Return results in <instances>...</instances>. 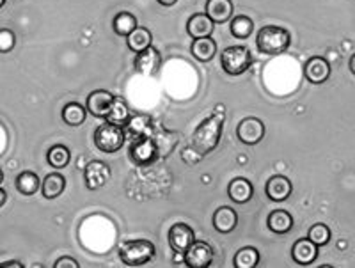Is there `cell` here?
Returning <instances> with one entry per match:
<instances>
[{
  "label": "cell",
  "instance_id": "cell-4",
  "mask_svg": "<svg viewBox=\"0 0 355 268\" xmlns=\"http://www.w3.org/2000/svg\"><path fill=\"white\" fill-rule=\"evenodd\" d=\"M252 62H254V57L245 45L227 46L220 53L222 69L231 77H239V75L245 73L247 69L252 66Z\"/></svg>",
  "mask_w": 355,
  "mask_h": 268
},
{
  "label": "cell",
  "instance_id": "cell-30",
  "mask_svg": "<svg viewBox=\"0 0 355 268\" xmlns=\"http://www.w3.org/2000/svg\"><path fill=\"white\" fill-rule=\"evenodd\" d=\"M259 265V251L256 247H242L233 258L234 268H256Z\"/></svg>",
  "mask_w": 355,
  "mask_h": 268
},
{
  "label": "cell",
  "instance_id": "cell-22",
  "mask_svg": "<svg viewBox=\"0 0 355 268\" xmlns=\"http://www.w3.org/2000/svg\"><path fill=\"white\" fill-rule=\"evenodd\" d=\"M66 188V178L61 172H50L43 178V185H41V194L44 199H57L59 195L64 192Z\"/></svg>",
  "mask_w": 355,
  "mask_h": 268
},
{
  "label": "cell",
  "instance_id": "cell-16",
  "mask_svg": "<svg viewBox=\"0 0 355 268\" xmlns=\"http://www.w3.org/2000/svg\"><path fill=\"white\" fill-rule=\"evenodd\" d=\"M123 132H125V139L130 143L137 139L151 137V118L150 116H132L128 123L123 126Z\"/></svg>",
  "mask_w": 355,
  "mask_h": 268
},
{
  "label": "cell",
  "instance_id": "cell-35",
  "mask_svg": "<svg viewBox=\"0 0 355 268\" xmlns=\"http://www.w3.org/2000/svg\"><path fill=\"white\" fill-rule=\"evenodd\" d=\"M0 267H17V268H24V265L20 261H4V263H0Z\"/></svg>",
  "mask_w": 355,
  "mask_h": 268
},
{
  "label": "cell",
  "instance_id": "cell-6",
  "mask_svg": "<svg viewBox=\"0 0 355 268\" xmlns=\"http://www.w3.org/2000/svg\"><path fill=\"white\" fill-rule=\"evenodd\" d=\"M236 137L245 146H256L265 139V123L259 118H243L236 126Z\"/></svg>",
  "mask_w": 355,
  "mask_h": 268
},
{
  "label": "cell",
  "instance_id": "cell-25",
  "mask_svg": "<svg viewBox=\"0 0 355 268\" xmlns=\"http://www.w3.org/2000/svg\"><path fill=\"white\" fill-rule=\"evenodd\" d=\"M46 162H49V166L52 167V169L61 171V169L68 167L69 162H71V151H69V148L64 146V144H55V146L50 148L49 153H46Z\"/></svg>",
  "mask_w": 355,
  "mask_h": 268
},
{
  "label": "cell",
  "instance_id": "cell-27",
  "mask_svg": "<svg viewBox=\"0 0 355 268\" xmlns=\"http://www.w3.org/2000/svg\"><path fill=\"white\" fill-rule=\"evenodd\" d=\"M230 30L231 36L236 37V39H247L254 33V21L250 20L249 17H245V15L233 17L230 20Z\"/></svg>",
  "mask_w": 355,
  "mask_h": 268
},
{
  "label": "cell",
  "instance_id": "cell-31",
  "mask_svg": "<svg viewBox=\"0 0 355 268\" xmlns=\"http://www.w3.org/2000/svg\"><path fill=\"white\" fill-rule=\"evenodd\" d=\"M137 27V18L133 17L132 12L121 11L117 17H114L112 21V29L117 36L126 37L133 29Z\"/></svg>",
  "mask_w": 355,
  "mask_h": 268
},
{
  "label": "cell",
  "instance_id": "cell-23",
  "mask_svg": "<svg viewBox=\"0 0 355 268\" xmlns=\"http://www.w3.org/2000/svg\"><path fill=\"white\" fill-rule=\"evenodd\" d=\"M190 53L198 59L199 62H210L217 53V43L214 37H199V39L192 41L190 45Z\"/></svg>",
  "mask_w": 355,
  "mask_h": 268
},
{
  "label": "cell",
  "instance_id": "cell-8",
  "mask_svg": "<svg viewBox=\"0 0 355 268\" xmlns=\"http://www.w3.org/2000/svg\"><path fill=\"white\" fill-rule=\"evenodd\" d=\"M110 175H112V171H110L109 163L101 162V160H93L84 169L85 187L89 190H100L101 187L107 185V181L110 179Z\"/></svg>",
  "mask_w": 355,
  "mask_h": 268
},
{
  "label": "cell",
  "instance_id": "cell-19",
  "mask_svg": "<svg viewBox=\"0 0 355 268\" xmlns=\"http://www.w3.org/2000/svg\"><path fill=\"white\" fill-rule=\"evenodd\" d=\"M234 6L231 0H208L206 2V15L211 18L215 25L227 24L233 18Z\"/></svg>",
  "mask_w": 355,
  "mask_h": 268
},
{
  "label": "cell",
  "instance_id": "cell-37",
  "mask_svg": "<svg viewBox=\"0 0 355 268\" xmlns=\"http://www.w3.org/2000/svg\"><path fill=\"white\" fill-rule=\"evenodd\" d=\"M158 4L164 6V8H171V6H174L178 2V0H157Z\"/></svg>",
  "mask_w": 355,
  "mask_h": 268
},
{
  "label": "cell",
  "instance_id": "cell-10",
  "mask_svg": "<svg viewBox=\"0 0 355 268\" xmlns=\"http://www.w3.org/2000/svg\"><path fill=\"white\" fill-rule=\"evenodd\" d=\"M114 94L109 93L105 89L93 91L89 94L87 100H85V109H87V114L94 116L98 119H105L109 114L110 107L114 103Z\"/></svg>",
  "mask_w": 355,
  "mask_h": 268
},
{
  "label": "cell",
  "instance_id": "cell-33",
  "mask_svg": "<svg viewBox=\"0 0 355 268\" xmlns=\"http://www.w3.org/2000/svg\"><path fill=\"white\" fill-rule=\"evenodd\" d=\"M17 45V36L9 29H0V53H9Z\"/></svg>",
  "mask_w": 355,
  "mask_h": 268
},
{
  "label": "cell",
  "instance_id": "cell-32",
  "mask_svg": "<svg viewBox=\"0 0 355 268\" xmlns=\"http://www.w3.org/2000/svg\"><path fill=\"white\" fill-rule=\"evenodd\" d=\"M331 229H329L327 224H313L309 228V233H307V238L316 245V247H323L331 242Z\"/></svg>",
  "mask_w": 355,
  "mask_h": 268
},
{
  "label": "cell",
  "instance_id": "cell-20",
  "mask_svg": "<svg viewBox=\"0 0 355 268\" xmlns=\"http://www.w3.org/2000/svg\"><path fill=\"white\" fill-rule=\"evenodd\" d=\"M227 195L230 199L236 204H245L252 199L254 195V187L247 178H234L231 179L230 187H227Z\"/></svg>",
  "mask_w": 355,
  "mask_h": 268
},
{
  "label": "cell",
  "instance_id": "cell-5",
  "mask_svg": "<svg viewBox=\"0 0 355 268\" xmlns=\"http://www.w3.org/2000/svg\"><path fill=\"white\" fill-rule=\"evenodd\" d=\"M126 139L125 132H123V126L112 125V123H103L96 128L94 132V144L100 151L107 154L117 153L125 146Z\"/></svg>",
  "mask_w": 355,
  "mask_h": 268
},
{
  "label": "cell",
  "instance_id": "cell-17",
  "mask_svg": "<svg viewBox=\"0 0 355 268\" xmlns=\"http://www.w3.org/2000/svg\"><path fill=\"white\" fill-rule=\"evenodd\" d=\"M291 258L295 263L302 265V267L313 265L318 258V247L309 238H300L291 247Z\"/></svg>",
  "mask_w": 355,
  "mask_h": 268
},
{
  "label": "cell",
  "instance_id": "cell-26",
  "mask_svg": "<svg viewBox=\"0 0 355 268\" xmlns=\"http://www.w3.org/2000/svg\"><path fill=\"white\" fill-rule=\"evenodd\" d=\"M87 118V109L82 103L71 102L66 103L62 109V121L68 126H82Z\"/></svg>",
  "mask_w": 355,
  "mask_h": 268
},
{
  "label": "cell",
  "instance_id": "cell-12",
  "mask_svg": "<svg viewBox=\"0 0 355 268\" xmlns=\"http://www.w3.org/2000/svg\"><path fill=\"white\" fill-rule=\"evenodd\" d=\"M162 66V55L153 45L148 46L142 52L135 53V61H133V68L135 71L141 75H146V77H150V75H155L160 69Z\"/></svg>",
  "mask_w": 355,
  "mask_h": 268
},
{
  "label": "cell",
  "instance_id": "cell-24",
  "mask_svg": "<svg viewBox=\"0 0 355 268\" xmlns=\"http://www.w3.org/2000/svg\"><path fill=\"white\" fill-rule=\"evenodd\" d=\"M153 43V36L146 27H135L132 33L126 36V45H128V50H132L133 53H139L142 50H146L148 46H151Z\"/></svg>",
  "mask_w": 355,
  "mask_h": 268
},
{
  "label": "cell",
  "instance_id": "cell-3",
  "mask_svg": "<svg viewBox=\"0 0 355 268\" xmlns=\"http://www.w3.org/2000/svg\"><path fill=\"white\" fill-rule=\"evenodd\" d=\"M155 254H157V249L150 240H130L119 249V258L126 267H142L150 263Z\"/></svg>",
  "mask_w": 355,
  "mask_h": 268
},
{
  "label": "cell",
  "instance_id": "cell-28",
  "mask_svg": "<svg viewBox=\"0 0 355 268\" xmlns=\"http://www.w3.org/2000/svg\"><path fill=\"white\" fill-rule=\"evenodd\" d=\"M41 188V179L36 172L24 171L17 178V190L21 195H34Z\"/></svg>",
  "mask_w": 355,
  "mask_h": 268
},
{
  "label": "cell",
  "instance_id": "cell-18",
  "mask_svg": "<svg viewBox=\"0 0 355 268\" xmlns=\"http://www.w3.org/2000/svg\"><path fill=\"white\" fill-rule=\"evenodd\" d=\"M211 222H214L215 231H218L220 235H227V233H233L239 226V213L230 206H220L215 210Z\"/></svg>",
  "mask_w": 355,
  "mask_h": 268
},
{
  "label": "cell",
  "instance_id": "cell-15",
  "mask_svg": "<svg viewBox=\"0 0 355 268\" xmlns=\"http://www.w3.org/2000/svg\"><path fill=\"white\" fill-rule=\"evenodd\" d=\"M215 30V24L206 12H196L187 21V33L192 39L199 37H210Z\"/></svg>",
  "mask_w": 355,
  "mask_h": 268
},
{
  "label": "cell",
  "instance_id": "cell-7",
  "mask_svg": "<svg viewBox=\"0 0 355 268\" xmlns=\"http://www.w3.org/2000/svg\"><path fill=\"white\" fill-rule=\"evenodd\" d=\"M130 159L137 166H150L158 159V146L151 137L137 139L130 144Z\"/></svg>",
  "mask_w": 355,
  "mask_h": 268
},
{
  "label": "cell",
  "instance_id": "cell-21",
  "mask_svg": "<svg viewBox=\"0 0 355 268\" xmlns=\"http://www.w3.org/2000/svg\"><path fill=\"white\" fill-rule=\"evenodd\" d=\"M293 217H291L290 211L286 210H274L266 219V226L275 235H286L293 229Z\"/></svg>",
  "mask_w": 355,
  "mask_h": 268
},
{
  "label": "cell",
  "instance_id": "cell-39",
  "mask_svg": "<svg viewBox=\"0 0 355 268\" xmlns=\"http://www.w3.org/2000/svg\"><path fill=\"white\" fill-rule=\"evenodd\" d=\"M4 6H6V0H0V9L4 8Z\"/></svg>",
  "mask_w": 355,
  "mask_h": 268
},
{
  "label": "cell",
  "instance_id": "cell-14",
  "mask_svg": "<svg viewBox=\"0 0 355 268\" xmlns=\"http://www.w3.org/2000/svg\"><path fill=\"white\" fill-rule=\"evenodd\" d=\"M291 192H293V185L283 175L272 176L265 185V194L272 203H284V201L290 199Z\"/></svg>",
  "mask_w": 355,
  "mask_h": 268
},
{
  "label": "cell",
  "instance_id": "cell-36",
  "mask_svg": "<svg viewBox=\"0 0 355 268\" xmlns=\"http://www.w3.org/2000/svg\"><path fill=\"white\" fill-rule=\"evenodd\" d=\"M6 201H8V192H6L4 188L0 187V208L4 206V204H6Z\"/></svg>",
  "mask_w": 355,
  "mask_h": 268
},
{
  "label": "cell",
  "instance_id": "cell-13",
  "mask_svg": "<svg viewBox=\"0 0 355 268\" xmlns=\"http://www.w3.org/2000/svg\"><path fill=\"white\" fill-rule=\"evenodd\" d=\"M196 242L194 229L190 228L189 224L178 222L169 229V245L174 252L185 254L187 249Z\"/></svg>",
  "mask_w": 355,
  "mask_h": 268
},
{
  "label": "cell",
  "instance_id": "cell-38",
  "mask_svg": "<svg viewBox=\"0 0 355 268\" xmlns=\"http://www.w3.org/2000/svg\"><path fill=\"white\" fill-rule=\"evenodd\" d=\"M2 183H4V171L0 169V185H2Z\"/></svg>",
  "mask_w": 355,
  "mask_h": 268
},
{
  "label": "cell",
  "instance_id": "cell-1",
  "mask_svg": "<svg viewBox=\"0 0 355 268\" xmlns=\"http://www.w3.org/2000/svg\"><path fill=\"white\" fill-rule=\"evenodd\" d=\"M220 112H214L202 123H199V126L196 128L194 135H192V144H190L189 150H185L183 153H194L196 159L201 160L202 157L210 154L215 148L218 146L222 137V126L226 121V116H224V109L218 107Z\"/></svg>",
  "mask_w": 355,
  "mask_h": 268
},
{
  "label": "cell",
  "instance_id": "cell-11",
  "mask_svg": "<svg viewBox=\"0 0 355 268\" xmlns=\"http://www.w3.org/2000/svg\"><path fill=\"white\" fill-rule=\"evenodd\" d=\"M304 77L313 86H322L331 78V64L325 57H311L304 66Z\"/></svg>",
  "mask_w": 355,
  "mask_h": 268
},
{
  "label": "cell",
  "instance_id": "cell-29",
  "mask_svg": "<svg viewBox=\"0 0 355 268\" xmlns=\"http://www.w3.org/2000/svg\"><path fill=\"white\" fill-rule=\"evenodd\" d=\"M130 118H132V116H130V109L128 105H126L125 100L117 96L114 98L112 107H110L109 114H107L105 118L107 123H112V125H117V126H125Z\"/></svg>",
  "mask_w": 355,
  "mask_h": 268
},
{
  "label": "cell",
  "instance_id": "cell-34",
  "mask_svg": "<svg viewBox=\"0 0 355 268\" xmlns=\"http://www.w3.org/2000/svg\"><path fill=\"white\" fill-rule=\"evenodd\" d=\"M78 267H80V265L69 256H62L61 260H57L55 265H53V268H78Z\"/></svg>",
  "mask_w": 355,
  "mask_h": 268
},
{
  "label": "cell",
  "instance_id": "cell-9",
  "mask_svg": "<svg viewBox=\"0 0 355 268\" xmlns=\"http://www.w3.org/2000/svg\"><path fill=\"white\" fill-rule=\"evenodd\" d=\"M183 260H185L187 267L190 268H208L214 263V249L210 244L196 240L183 254Z\"/></svg>",
  "mask_w": 355,
  "mask_h": 268
},
{
  "label": "cell",
  "instance_id": "cell-2",
  "mask_svg": "<svg viewBox=\"0 0 355 268\" xmlns=\"http://www.w3.org/2000/svg\"><path fill=\"white\" fill-rule=\"evenodd\" d=\"M290 33L277 25H266L261 30H258V36H256L258 52L265 53V55H281L290 48Z\"/></svg>",
  "mask_w": 355,
  "mask_h": 268
}]
</instances>
